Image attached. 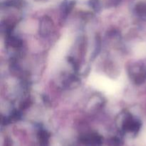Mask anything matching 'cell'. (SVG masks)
<instances>
[{
    "label": "cell",
    "mask_w": 146,
    "mask_h": 146,
    "mask_svg": "<svg viewBox=\"0 0 146 146\" xmlns=\"http://www.w3.org/2000/svg\"><path fill=\"white\" fill-rule=\"evenodd\" d=\"M121 0H109V2L112 6H116L121 2Z\"/></svg>",
    "instance_id": "cell-11"
},
{
    "label": "cell",
    "mask_w": 146,
    "mask_h": 146,
    "mask_svg": "<svg viewBox=\"0 0 146 146\" xmlns=\"http://www.w3.org/2000/svg\"><path fill=\"white\" fill-rule=\"evenodd\" d=\"M74 6H75L74 1H65L64 2H63L61 7V15H62L63 18H66L71 13Z\"/></svg>",
    "instance_id": "cell-7"
},
{
    "label": "cell",
    "mask_w": 146,
    "mask_h": 146,
    "mask_svg": "<svg viewBox=\"0 0 146 146\" xmlns=\"http://www.w3.org/2000/svg\"><path fill=\"white\" fill-rule=\"evenodd\" d=\"M81 143L85 146H101L103 138L97 133H89L82 135L79 138Z\"/></svg>",
    "instance_id": "cell-3"
},
{
    "label": "cell",
    "mask_w": 146,
    "mask_h": 146,
    "mask_svg": "<svg viewBox=\"0 0 146 146\" xmlns=\"http://www.w3.org/2000/svg\"><path fill=\"white\" fill-rule=\"evenodd\" d=\"M128 74L132 82L136 85L143 84L146 81V68L141 63L130 64L128 67Z\"/></svg>",
    "instance_id": "cell-2"
},
{
    "label": "cell",
    "mask_w": 146,
    "mask_h": 146,
    "mask_svg": "<svg viewBox=\"0 0 146 146\" xmlns=\"http://www.w3.org/2000/svg\"><path fill=\"white\" fill-rule=\"evenodd\" d=\"M7 44L9 46L11 47L12 48L19 49L22 47L23 41L20 38L11 34L7 36Z\"/></svg>",
    "instance_id": "cell-6"
},
{
    "label": "cell",
    "mask_w": 146,
    "mask_h": 146,
    "mask_svg": "<svg viewBox=\"0 0 146 146\" xmlns=\"http://www.w3.org/2000/svg\"><path fill=\"white\" fill-rule=\"evenodd\" d=\"M50 133L48 131L40 128L37 132V142L38 146H50Z\"/></svg>",
    "instance_id": "cell-5"
},
{
    "label": "cell",
    "mask_w": 146,
    "mask_h": 146,
    "mask_svg": "<svg viewBox=\"0 0 146 146\" xmlns=\"http://www.w3.org/2000/svg\"><path fill=\"white\" fill-rule=\"evenodd\" d=\"M123 141L120 137L113 136L107 141L108 146H123Z\"/></svg>",
    "instance_id": "cell-9"
},
{
    "label": "cell",
    "mask_w": 146,
    "mask_h": 146,
    "mask_svg": "<svg viewBox=\"0 0 146 146\" xmlns=\"http://www.w3.org/2000/svg\"><path fill=\"white\" fill-rule=\"evenodd\" d=\"M135 13L139 18L146 21V1H142L136 4Z\"/></svg>",
    "instance_id": "cell-8"
},
{
    "label": "cell",
    "mask_w": 146,
    "mask_h": 146,
    "mask_svg": "<svg viewBox=\"0 0 146 146\" xmlns=\"http://www.w3.org/2000/svg\"><path fill=\"white\" fill-rule=\"evenodd\" d=\"M4 146H12V143L10 140L7 139L5 141V143H4Z\"/></svg>",
    "instance_id": "cell-12"
},
{
    "label": "cell",
    "mask_w": 146,
    "mask_h": 146,
    "mask_svg": "<svg viewBox=\"0 0 146 146\" xmlns=\"http://www.w3.org/2000/svg\"><path fill=\"white\" fill-rule=\"evenodd\" d=\"M89 4L91 8L96 11H99L100 9H101V4H100L98 0H90Z\"/></svg>",
    "instance_id": "cell-10"
},
{
    "label": "cell",
    "mask_w": 146,
    "mask_h": 146,
    "mask_svg": "<svg viewBox=\"0 0 146 146\" xmlns=\"http://www.w3.org/2000/svg\"><path fill=\"white\" fill-rule=\"evenodd\" d=\"M54 29V22L52 19L48 16H45L40 20L38 32L41 36L46 38L52 32Z\"/></svg>",
    "instance_id": "cell-4"
},
{
    "label": "cell",
    "mask_w": 146,
    "mask_h": 146,
    "mask_svg": "<svg viewBox=\"0 0 146 146\" xmlns=\"http://www.w3.org/2000/svg\"><path fill=\"white\" fill-rule=\"evenodd\" d=\"M121 115V130L125 133L136 135L142 126L141 121L128 112L122 113Z\"/></svg>",
    "instance_id": "cell-1"
}]
</instances>
